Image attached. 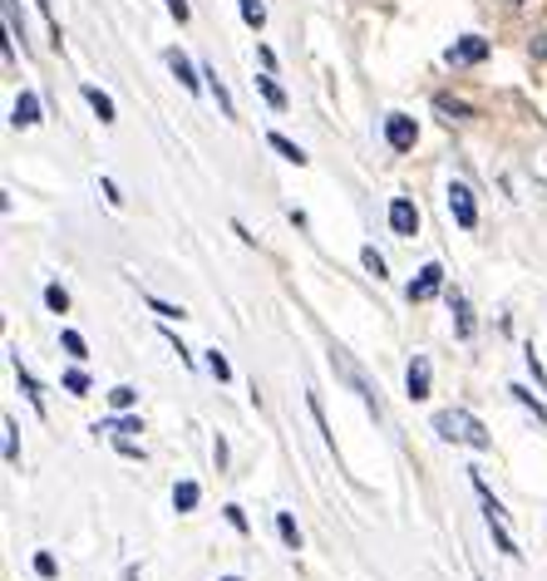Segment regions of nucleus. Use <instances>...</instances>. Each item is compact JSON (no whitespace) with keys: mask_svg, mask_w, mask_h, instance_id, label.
I'll return each mask as SVG.
<instances>
[{"mask_svg":"<svg viewBox=\"0 0 547 581\" xmlns=\"http://www.w3.org/2000/svg\"><path fill=\"white\" fill-rule=\"evenodd\" d=\"M435 434L444 439V443H464V449H473V453H489L493 449L489 429H483L479 415H469V409H439V415H435Z\"/></svg>","mask_w":547,"mask_h":581,"instance_id":"f257e3e1","label":"nucleus"},{"mask_svg":"<svg viewBox=\"0 0 547 581\" xmlns=\"http://www.w3.org/2000/svg\"><path fill=\"white\" fill-rule=\"evenodd\" d=\"M331 369H341V379H345V385H351V389H355V395H361V399H365V409H371V415H375V419H380V415H385V409H380V395H375V385H371V379H365V375H361V365H355V361H351V355H345V351H331Z\"/></svg>","mask_w":547,"mask_h":581,"instance_id":"f03ea898","label":"nucleus"},{"mask_svg":"<svg viewBox=\"0 0 547 581\" xmlns=\"http://www.w3.org/2000/svg\"><path fill=\"white\" fill-rule=\"evenodd\" d=\"M444 291V267H439V261H429V267H419L415 271V281H409L405 287V295L415 305H425V301H435V295Z\"/></svg>","mask_w":547,"mask_h":581,"instance_id":"7ed1b4c3","label":"nucleus"},{"mask_svg":"<svg viewBox=\"0 0 547 581\" xmlns=\"http://www.w3.org/2000/svg\"><path fill=\"white\" fill-rule=\"evenodd\" d=\"M415 139H419V129H415V119H409V114H390V119H385V143H390L395 153H409Z\"/></svg>","mask_w":547,"mask_h":581,"instance_id":"20e7f679","label":"nucleus"},{"mask_svg":"<svg viewBox=\"0 0 547 581\" xmlns=\"http://www.w3.org/2000/svg\"><path fill=\"white\" fill-rule=\"evenodd\" d=\"M449 213H454V222L464 232L479 227V207H473V193H469L464 183H449Z\"/></svg>","mask_w":547,"mask_h":581,"instance_id":"39448f33","label":"nucleus"},{"mask_svg":"<svg viewBox=\"0 0 547 581\" xmlns=\"http://www.w3.org/2000/svg\"><path fill=\"white\" fill-rule=\"evenodd\" d=\"M489 60V40L483 35H464L449 45V65H483Z\"/></svg>","mask_w":547,"mask_h":581,"instance_id":"423d86ee","label":"nucleus"},{"mask_svg":"<svg viewBox=\"0 0 547 581\" xmlns=\"http://www.w3.org/2000/svg\"><path fill=\"white\" fill-rule=\"evenodd\" d=\"M390 227H395V237H415L419 232V207L409 197H390Z\"/></svg>","mask_w":547,"mask_h":581,"instance_id":"0eeeda50","label":"nucleus"},{"mask_svg":"<svg viewBox=\"0 0 547 581\" xmlns=\"http://www.w3.org/2000/svg\"><path fill=\"white\" fill-rule=\"evenodd\" d=\"M10 123H15V129H35L40 123V94L35 89H20L15 109H10Z\"/></svg>","mask_w":547,"mask_h":581,"instance_id":"6e6552de","label":"nucleus"},{"mask_svg":"<svg viewBox=\"0 0 547 581\" xmlns=\"http://www.w3.org/2000/svg\"><path fill=\"white\" fill-rule=\"evenodd\" d=\"M168 69H173V74H178V84H183V89H187V94H197V89H203V74H197V69H193V60H187V55H183V50H168Z\"/></svg>","mask_w":547,"mask_h":581,"instance_id":"1a4fd4ad","label":"nucleus"},{"mask_svg":"<svg viewBox=\"0 0 547 581\" xmlns=\"http://www.w3.org/2000/svg\"><path fill=\"white\" fill-rule=\"evenodd\" d=\"M405 395L409 399H429V361H425V355H415V361H409V369H405Z\"/></svg>","mask_w":547,"mask_h":581,"instance_id":"9d476101","label":"nucleus"},{"mask_svg":"<svg viewBox=\"0 0 547 581\" xmlns=\"http://www.w3.org/2000/svg\"><path fill=\"white\" fill-rule=\"evenodd\" d=\"M10 369H15V379H20V389H25V399H30V405H35V415H45V395H40L35 375H30V369L20 365V355H10Z\"/></svg>","mask_w":547,"mask_h":581,"instance_id":"9b49d317","label":"nucleus"},{"mask_svg":"<svg viewBox=\"0 0 547 581\" xmlns=\"http://www.w3.org/2000/svg\"><path fill=\"white\" fill-rule=\"evenodd\" d=\"M197 498H203V488H197L193 478L173 483V513H193V508H197Z\"/></svg>","mask_w":547,"mask_h":581,"instance_id":"f8f14e48","label":"nucleus"},{"mask_svg":"<svg viewBox=\"0 0 547 581\" xmlns=\"http://www.w3.org/2000/svg\"><path fill=\"white\" fill-rule=\"evenodd\" d=\"M84 99H89V109L99 114V123H114V99L99 89V84H84Z\"/></svg>","mask_w":547,"mask_h":581,"instance_id":"ddd939ff","label":"nucleus"},{"mask_svg":"<svg viewBox=\"0 0 547 581\" xmlns=\"http://www.w3.org/2000/svg\"><path fill=\"white\" fill-rule=\"evenodd\" d=\"M508 395H513V399H518V405H523V409H533V419H538V424H547V405H543V399H538V395H533V389H528V385H508Z\"/></svg>","mask_w":547,"mask_h":581,"instance_id":"4468645a","label":"nucleus"},{"mask_svg":"<svg viewBox=\"0 0 547 581\" xmlns=\"http://www.w3.org/2000/svg\"><path fill=\"white\" fill-rule=\"evenodd\" d=\"M267 143H271V148H277V153H281V158H287V163H297V168H301V163H307V148H301V143H291V139H287V133H267Z\"/></svg>","mask_w":547,"mask_h":581,"instance_id":"2eb2a0df","label":"nucleus"},{"mask_svg":"<svg viewBox=\"0 0 547 581\" xmlns=\"http://www.w3.org/2000/svg\"><path fill=\"white\" fill-rule=\"evenodd\" d=\"M277 537L291 547V552H301V527H297V517L291 513H277Z\"/></svg>","mask_w":547,"mask_h":581,"instance_id":"dca6fc26","label":"nucleus"},{"mask_svg":"<svg viewBox=\"0 0 547 581\" xmlns=\"http://www.w3.org/2000/svg\"><path fill=\"white\" fill-rule=\"evenodd\" d=\"M257 89H261V99H267L271 109H287V94H281V84L271 79V74H257Z\"/></svg>","mask_w":547,"mask_h":581,"instance_id":"f3484780","label":"nucleus"},{"mask_svg":"<svg viewBox=\"0 0 547 581\" xmlns=\"http://www.w3.org/2000/svg\"><path fill=\"white\" fill-rule=\"evenodd\" d=\"M109 405L119 409V415H129V409L139 405V389H133V385H114V389H109Z\"/></svg>","mask_w":547,"mask_h":581,"instance_id":"a211bd4d","label":"nucleus"},{"mask_svg":"<svg viewBox=\"0 0 547 581\" xmlns=\"http://www.w3.org/2000/svg\"><path fill=\"white\" fill-rule=\"evenodd\" d=\"M449 301H454V315H459V341H473V315H469V301L464 295H449Z\"/></svg>","mask_w":547,"mask_h":581,"instance_id":"6ab92c4d","label":"nucleus"},{"mask_svg":"<svg viewBox=\"0 0 547 581\" xmlns=\"http://www.w3.org/2000/svg\"><path fill=\"white\" fill-rule=\"evenodd\" d=\"M6 30H10V45H15V40L25 45V20H20V6H15V0H6Z\"/></svg>","mask_w":547,"mask_h":581,"instance_id":"aec40b11","label":"nucleus"},{"mask_svg":"<svg viewBox=\"0 0 547 581\" xmlns=\"http://www.w3.org/2000/svg\"><path fill=\"white\" fill-rule=\"evenodd\" d=\"M237 10H242V20H247L251 30L267 25V6H261V0H237Z\"/></svg>","mask_w":547,"mask_h":581,"instance_id":"412c9836","label":"nucleus"},{"mask_svg":"<svg viewBox=\"0 0 547 581\" xmlns=\"http://www.w3.org/2000/svg\"><path fill=\"white\" fill-rule=\"evenodd\" d=\"M207 375H213L217 385H227V379H233V365H227L223 351H207Z\"/></svg>","mask_w":547,"mask_h":581,"instance_id":"4be33fe9","label":"nucleus"},{"mask_svg":"<svg viewBox=\"0 0 547 581\" xmlns=\"http://www.w3.org/2000/svg\"><path fill=\"white\" fill-rule=\"evenodd\" d=\"M45 305H50L55 315H65V311H69V291L60 287V281H50V287H45Z\"/></svg>","mask_w":547,"mask_h":581,"instance_id":"5701e85b","label":"nucleus"},{"mask_svg":"<svg viewBox=\"0 0 547 581\" xmlns=\"http://www.w3.org/2000/svg\"><path fill=\"white\" fill-rule=\"evenodd\" d=\"M6 463H10V469L20 463V424H15V419H6Z\"/></svg>","mask_w":547,"mask_h":581,"instance_id":"b1692460","label":"nucleus"},{"mask_svg":"<svg viewBox=\"0 0 547 581\" xmlns=\"http://www.w3.org/2000/svg\"><path fill=\"white\" fill-rule=\"evenodd\" d=\"M94 434H119V439H129V434H143L139 429V419H114V424H94Z\"/></svg>","mask_w":547,"mask_h":581,"instance_id":"393cba45","label":"nucleus"},{"mask_svg":"<svg viewBox=\"0 0 547 581\" xmlns=\"http://www.w3.org/2000/svg\"><path fill=\"white\" fill-rule=\"evenodd\" d=\"M60 345H65L69 361H84V355H89V351H84V335L79 331H60Z\"/></svg>","mask_w":547,"mask_h":581,"instance_id":"a878e982","label":"nucleus"},{"mask_svg":"<svg viewBox=\"0 0 547 581\" xmlns=\"http://www.w3.org/2000/svg\"><path fill=\"white\" fill-rule=\"evenodd\" d=\"M149 311H153V315H163V321H183V315H187L183 305H173V301H158V295H149Z\"/></svg>","mask_w":547,"mask_h":581,"instance_id":"bb28decb","label":"nucleus"},{"mask_svg":"<svg viewBox=\"0 0 547 581\" xmlns=\"http://www.w3.org/2000/svg\"><path fill=\"white\" fill-rule=\"evenodd\" d=\"M35 577H40V581H55V577H60V562H55L50 552H35Z\"/></svg>","mask_w":547,"mask_h":581,"instance_id":"cd10ccee","label":"nucleus"},{"mask_svg":"<svg viewBox=\"0 0 547 581\" xmlns=\"http://www.w3.org/2000/svg\"><path fill=\"white\" fill-rule=\"evenodd\" d=\"M361 261H365V271H371L375 281H385V257H380V251L365 247V251H361Z\"/></svg>","mask_w":547,"mask_h":581,"instance_id":"c85d7f7f","label":"nucleus"},{"mask_svg":"<svg viewBox=\"0 0 547 581\" xmlns=\"http://www.w3.org/2000/svg\"><path fill=\"white\" fill-rule=\"evenodd\" d=\"M65 389H69V395H89V375H84V369H65Z\"/></svg>","mask_w":547,"mask_h":581,"instance_id":"c756f323","label":"nucleus"},{"mask_svg":"<svg viewBox=\"0 0 547 581\" xmlns=\"http://www.w3.org/2000/svg\"><path fill=\"white\" fill-rule=\"evenodd\" d=\"M435 104H439V114H454V119H469V114H473V109H469V104H459V99H449V94H439V99H435Z\"/></svg>","mask_w":547,"mask_h":581,"instance_id":"7c9ffc66","label":"nucleus"},{"mask_svg":"<svg viewBox=\"0 0 547 581\" xmlns=\"http://www.w3.org/2000/svg\"><path fill=\"white\" fill-rule=\"evenodd\" d=\"M223 513H227V523H233V527H237V532H247V513H242V508H237V503H227V508H223Z\"/></svg>","mask_w":547,"mask_h":581,"instance_id":"2f4dec72","label":"nucleus"},{"mask_svg":"<svg viewBox=\"0 0 547 581\" xmlns=\"http://www.w3.org/2000/svg\"><path fill=\"white\" fill-rule=\"evenodd\" d=\"M213 463H217V473L227 469V439L223 434H217V443H213Z\"/></svg>","mask_w":547,"mask_h":581,"instance_id":"473e14b6","label":"nucleus"},{"mask_svg":"<svg viewBox=\"0 0 547 581\" xmlns=\"http://www.w3.org/2000/svg\"><path fill=\"white\" fill-rule=\"evenodd\" d=\"M168 15H173V20H178V25H183V20H187V15H193V10H187V0H168Z\"/></svg>","mask_w":547,"mask_h":581,"instance_id":"72a5a7b5","label":"nucleus"},{"mask_svg":"<svg viewBox=\"0 0 547 581\" xmlns=\"http://www.w3.org/2000/svg\"><path fill=\"white\" fill-rule=\"evenodd\" d=\"M99 187H104V197H109V207H124V197H119V187L109 183V177H99Z\"/></svg>","mask_w":547,"mask_h":581,"instance_id":"f704fd0d","label":"nucleus"},{"mask_svg":"<svg viewBox=\"0 0 547 581\" xmlns=\"http://www.w3.org/2000/svg\"><path fill=\"white\" fill-rule=\"evenodd\" d=\"M528 369H533V379H538L543 395H547V375H543V365H538V355H533V351H528Z\"/></svg>","mask_w":547,"mask_h":581,"instance_id":"c9c22d12","label":"nucleus"},{"mask_svg":"<svg viewBox=\"0 0 547 581\" xmlns=\"http://www.w3.org/2000/svg\"><path fill=\"white\" fill-rule=\"evenodd\" d=\"M533 60H547V30H543L538 40H533Z\"/></svg>","mask_w":547,"mask_h":581,"instance_id":"e433bc0d","label":"nucleus"},{"mask_svg":"<svg viewBox=\"0 0 547 581\" xmlns=\"http://www.w3.org/2000/svg\"><path fill=\"white\" fill-rule=\"evenodd\" d=\"M124 581H139V567H124Z\"/></svg>","mask_w":547,"mask_h":581,"instance_id":"4c0bfd02","label":"nucleus"},{"mask_svg":"<svg viewBox=\"0 0 547 581\" xmlns=\"http://www.w3.org/2000/svg\"><path fill=\"white\" fill-rule=\"evenodd\" d=\"M223 581H242V577H223Z\"/></svg>","mask_w":547,"mask_h":581,"instance_id":"58836bf2","label":"nucleus"},{"mask_svg":"<svg viewBox=\"0 0 547 581\" xmlns=\"http://www.w3.org/2000/svg\"><path fill=\"white\" fill-rule=\"evenodd\" d=\"M513 6H523V0H513Z\"/></svg>","mask_w":547,"mask_h":581,"instance_id":"ea45409f","label":"nucleus"},{"mask_svg":"<svg viewBox=\"0 0 547 581\" xmlns=\"http://www.w3.org/2000/svg\"><path fill=\"white\" fill-rule=\"evenodd\" d=\"M479 581H483V577H479Z\"/></svg>","mask_w":547,"mask_h":581,"instance_id":"a19ab883","label":"nucleus"}]
</instances>
